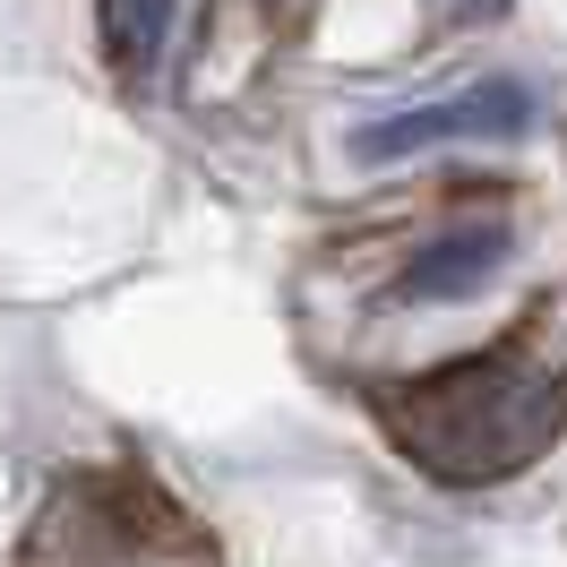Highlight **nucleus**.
<instances>
[{
  "instance_id": "1",
  "label": "nucleus",
  "mask_w": 567,
  "mask_h": 567,
  "mask_svg": "<svg viewBox=\"0 0 567 567\" xmlns=\"http://www.w3.org/2000/svg\"><path fill=\"white\" fill-rule=\"evenodd\" d=\"M379 430L447 491H491L559 447L567 430V370L516 344L439 361L422 379L379 395Z\"/></svg>"
},
{
  "instance_id": "2",
  "label": "nucleus",
  "mask_w": 567,
  "mask_h": 567,
  "mask_svg": "<svg viewBox=\"0 0 567 567\" xmlns=\"http://www.w3.org/2000/svg\"><path fill=\"white\" fill-rule=\"evenodd\" d=\"M525 130H533V95L516 78H491V86H464L447 104H413V112H395V121L353 130V155L361 164H404V155L447 146V138H525Z\"/></svg>"
},
{
  "instance_id": "3",
  "label": "nucleus",
  "mask_w": 567,
  "mask_h": 567,
  "mask_svg": "<svg viewBox=\"0 0 567 567\" xmlns=\"http://www.w3.org/2000/svg\"><path fill=\"white\" fill-rule=\"evenodd\" d=\"M507 267V224L498 215H464L439 241H422L395 276V301H473L482 284Z\"/></svg>"
},
{
  "instance_id": "4",
  "label": "nucleus",
  "mask_w": 567,
  "mask_h": 567,
  "mask_svg": "<svg viewBox=\"0 0 567 567\" xmlns=\"http://www.w3.org/2000/svg\"><path fill=\"white\" fill-rule=\"evenodd\" d=\"M95 27H104V52H112L130 78H155V61L189 35V18H181V9H104Z\"/></svg>"
}]
</instances>
